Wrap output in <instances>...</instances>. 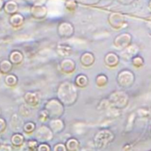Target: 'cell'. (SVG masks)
I'll return each mask as SVG.
<instances>
[{
	"mask_svg": "<svg viewBox=\"0 0 151 151\" xmlns=\"http://www.w3.org/2000/svg\"><path fill=\"white\" fill-rule=\"evenodd\" d=\"M58 100L68 106L73 105L78 99V91L74 85L69 82H63L58 87Z\"/></svg>",
	"mask_w": 151,
	"mask_h": 151,
	"instance_id": "6da1fadb",
	"label": "cell"
},
{
	"mask_svg": "<svg viewBox=\"0 0 151 151\" xmlns=\"http://www.w3.org/2000/svg\"><path fill=\"white\" fill-rule=\"evenodd\" d=\"M44 109L47 111L51 119L60 118L64 113V106L62 102L58 99H54V98L49 100L45 103Z\"/></svg>",
	"mask_w": 151,
	"mask_h": 151,
	"instance_id": "7a4b0ae2",
	"label": "cell"
},
{
	"mask_svg": "<svg viewBox=\"0 0 151 151\" xmlns=\"http://www.w3.org/2000/svg\"><path fill=\"white\" fill-rule=\"evenodd\" d=\"M53 132L49 126L42 124L36 130V139L40 143H48L53 139Z\"/></svg>",
	"mask_w": 151,
	"mask_h": 151,
	"instance_id": "3957f363",
	"label": "cell"
},
{
	"mask_svg": "<svg viewBox=\"0 0 151 151\" xmlns=\"http://www.w3.org/2000/svg\"><path fill=\"white\" fill-rule=\"evenodd\" d=\"M134 81V75L129 70L121 71L117 77V82L122 87H130Z\"/></svg>",
	"mask_w": 151,
	"mask_h": 151,
	"instance_id": "277c9868",
	"label": "cell"
},
{
	"mask_svg": "<svg viewBox=\"0 0 151 151\" xmlns=\"http://www.w3.org/2000/svg\"><path fill=\"white\" fill-rule=\"evenodd\" d=\"M109 101H110L109 103L111 105H114L116 108H123V107L126 106V104L128 102V97L124 93L116 92V93H114L110 96Z\"/></svg>",
	"mask_w": 151,
	"mask_h": 151,
	"instance_id": "5b68a950",
	"label": "cell"
},
{
	"mask_svg": "<svg viewBox=\"0 0 151 151\" xmlns=\"http://www.w3.org/2000/svg\"><path fill=\"white\" fill-rule=\"evenodd\" d=\"M40 95L38 93L35 92H28L24 95V101L27 105H29L30 108H36L39 102H40Z\"/></svg>",
	"mask_w": 151,
	"mask_h": 151,
	"instance_id": "8992f818",
	"label": "cell"
},
{
	"mask_svg": "<svg viewBox=\"0 0 151 151\" xmlns=\"http://www.w3.org/2000/svg\"><path fill=\"white\" fill-rule=\"evenodd\" d=\"M132 42V36L128 33H123L115 38L114 44L119 48H125L130 45Z\"/></svg>",
	"mask_w": 151,
	"mask_h": 151,
	"instance_id": "52a82bcc",
	"label": "cell"
},
{
	"mask_svg": "<svg viewBox=\"0 0 151 151\" xmlns=\"http://www.w3.org/2000/svg\"><path fill=\"white\" fill-rule=\"evenodd\" d=\"M124 17L117 13H113L109 17V22L114 29H120L124 24Z\"/></svg>",
	"mask_w": 151,
	"mask_h": 151,
	"instance_id": "ba28073f",
	"label": "cell"
},
{
	"mask_svg": "<svg viewBox=\"0 0 151 151\" xmlns=\"http://www.w3.org/2000/svg\"><path fill=\"white\" fill-rule=\"evenodd\" d=\"M47 9L45 6L36 5L31 7V14L34 18L37 20H42L46 16Z\"/></svg>",
	"mask_w": 151,
	"mask_h": 151,
	"instance_id": "9c48e42d",
	"label": "cell"
},
{
	"mask_svg": "<svg viewBox=\"0 0 151 151\" xmlns=\"http://www.w3.org/2000/svg\"><path fill=\"white\" fill-rule=\"evenodd\" d=\"M48 126L50 127L53 133H60L64 130L65 124L63 120H61L60 118H53L50 120Z\"/></svg>",
	"mask_w": 151,
	"mask_h": 151,
	"instance_id": "30bf717a",
	"label": "cell"
},
{
	"mask_svg": "<svg viewBox=\"0 0 151 151\" xmlns=\"http://www.w3.org/2000/svg\"><path fill=\"white\" fill-rule=\"evenodd\" d=\"M60 70L65 73V74H70L73 73L76 69V63L74 62V60H70V59H64L61 60L60 64Z\"/></svg>",
	"mask_w": 151,
	"mask_h": 151,
	"instance_id": "8fae6325",
	"label": "cell"
},
{
	"mask_svg": "<svg viewBox=\"0 0 151 151\" xmlns=\"http://www.w3.org/2000/svg\"><path fill=\"white\" fill-rule=\"evenodd\" d=\"M73 27L70 23L62 22L58 27V33L61 37H69L73 34Z\"/></svg>",
	"mask_w": 151,
	"mask_h": 151,
	"instance_id": "7c38bea8",
	"label": "cell"
},
{
	"mask_svg": "<svg viewBox=\"0 0 151 151\" xmlns=\"http://www.w3.org/2000/svg\"><path fill=\"white\" fill-rule=\"evenodd\" d=\"M24 59L23 53L19 50H14L10 52L8 60L12 62L13 65H20Z\"/></svg>",
	"mask_w": 151,
	"mask_h": 151,
	"instance_id": "4fadbf2b",
	"label": "cell"
},
{
	"mask_svg": "<svg viewBox=\"0 0 151 151\" xmlns=\"http://www.w3.org/2000/svg\"><path fill=\"white\" fill-rule=\"evenodd\" d=\"M94 55L92 53V52H84L82 55H81V58H80V61L82 63V65L84 67H91L93 62H94Z\"/></svg>",
	"mask_w": 151,
	"mask_h": 151,
	"instance_id": "5bb4252c",
	"label": "cell"
},
{
	"mask_svg": "<svg viewBox=\"0 0 151 151\" xmlns=\"http://www.w3.org/2000/svg\"><path fill=\"white\" fill-rule=\"evenodd\" d=\"M3 9L6 12V14L13 15V14L18 13V5L15 1H14V0H9V1L5 3Z\"/></svg>",
	"mask_w": 151,
	"mask_h": 151,
	"instance_id": "9a60e30c",
	"label": "cell"
},
{
	"mask_svg": "<svg viewBox=\"0 0 151 151\" xmlns=\"http://www.w3.org/2000/svg\"><path fill=\"white\" fill-rule=\"evenodd\" d=\"M9 22L12 25V27H14V28H19V27H21L23 24V22H24V17L21 14L16 13V14H13V15L10 16Z\"/></svg>",
	"mask_w": 151,
	"mask_h": 151,
	"instance_id": "2e32d148",
	"label": "cell"
},
{
	"mask_svg": "<svg viewBox=\"0 0 151 151\" xmlns=\"http://www.w3.org/2000/svg\"><path fill=\"white\" fill-rule=\"evenodd\" d=\"M13 67L14 65L8 59L2 60L0 61V73L4 75H8L12 72Z\"/></svg>",
	"mask_w": 151,
	"mask_h": 151,
	"instance_id": "e0dca14e",
	"label": "cell"
},
{
	"mask_svg": "<svg viewBox=\"0 0 151 151\" xmlns=\"http://www.w3.org/2000/svg\"><path fill=\"white\" fill-rule=\"evenodd\" d=\"M11 143L15 147H20L25 143L24 136L20 132H14L11 138Z\"/></svg>",
	"mask_w": 151,
	"mask_h": 151,
	"instance_id": "ac0fdd59",
	"label": "cell"
},
{
	"mask_svg": "<svg viewBox=\"0 0 151 151\" xmlns=\"http://www.w3.org/2000/svg\"><path fill=\"white\" fill-rule=\"evenodd\" d=\"M119 62V58L115 52H109L105 56V63L109 67H115Z\"/></svg>",
	"mask_w": 151,
	"mask_h": 151,
	"instance_id": "d6986e66",
	"label": "cell"
},
{
	"mask_svg": "<svg viewBox=\"0 0 151 151\" xmlns=\"http://www.w3.org/2000/svg\"><path fill=\"white\" fill-rule=\"evenodd\" d=\"M5 84L9 87H14V86H17V84H18V77L15 74H13V73L6 75Z\"/></svg>",
	"mask_w": 151,
	"mask_h": 151,
	"instance_id": "ffe728a7",
	"label": "cell"
},
{
	"mask_svg": "<svg viewBox=\"0 0 151 151\" xmlns=\"http://www.w3.org/2000/svg\"><path fill=\"white\" fill-rule=\"evenodd\" d=\"M65 146L68 151H77L79 147V141L77 139L71 138L67 140Z\"/></svg>",
	"mask_w": 151,
	"mask_h": 151,
	"instance_id": "44dd1931",
	"label": "cell"
},
{
	"mask_svg": "<svg viewBox=\"0 0 151 151\" xmlns=\"http://www.w3.org/2000/svg\"><path fill=\"white\" fill-rule=\"evenodd\" d=\"M22 130L26 134H31L32 132H34L37 130V125L34 122L32 121H29L26 122L23 126H22Z\"/></svg>",
	"mask_w": 151,
	"mask_h": 151,
	"instance_id": "7402d4cb",
	"label": "cell"
},
{
	"mask_svg": "<svg viewBox=\"0 0 151 151\" xmlns=\"http://www.w3.org/2000/svg\"><path fill=\"white\" fill-rule=\"evenodd\" d=\"M76 86L78 87H86L88 84V78L86 75L80 74L76 78Z\"/></svg>",
	"mask_w": 151,
	"mask_h": 151,
	"instance_id": "603a6c76",
	"label": "cell"
},
{
	"mask_svg": "<svg viewBox=\"0 0 151 151\" xmlns=\"http://www.w3.org/2000/svg\"><path fill=\"white\" fill-rule=\"evenodd\" d=\"M57 50H58V52L60 53V55H61L63 57L68 56L71 53V48L68 45H59Z\"/></svg>",
	"mask_w": 151,
	"mask_h": 151,
	"instance_id": "cb8c5ba5",
	"label": "cell"
},
{
	"mask_svg": "<svg viewBox=\"0 0 151 151\" xmlns=\"http://www.w3.org/2000/svg\"><path fill=\"white\" fill-rule=\"evenodd\" d=\"M19 112H20V115L21 116H29L30 114H31V108L27 105L26 103L24 104H22L19 108Z\"/></svg>",
	"mask_w": 151,
	"mask_h": 151,
	"instance_id": "d4e9b609",
	"label": "cell"
},
{
	"mask_svg": "<svg viewBox=\"0 0 151 151\" xmlns=\"http://www.w3.org/2000/svg\"><path fill=\"white\" fill-rule=\"evenodd\" d=\"M38 119H39V121H40L41 123H45V122H46L48 119H50V116H49L47 111H46L45 109H43L38 113Z\"/></svg>",
	"mask_w": 151,
	"mask_h": 151,
	"instance_id": "484cf974",
	"label": "cell"
},
{
	"mask_svg": "<svg viewBox=\"0 0 151 151\" xmlns=\"http://www.w3.org/2000/svg\"><path fill=\"white\" fill-rule=\"evenodd\" d=\"M108 82V78L105 75H99L98 77L96 78V84L99 86H103L107 84Z\"/></svg>",
	"mask_w": 151,
	"mask_h": 151,
	"instance_id": "4316f807",
	"label": "cell"
},
{
	"mask_svg": "<svg viewBox=\"0 0 151 151\" xmlns=\"http://www.w3.org/2000/svg\"><path fill=\"white\" fill-rule=\"evenodd\" d=\"M38 145H39V142L37 139H29L27 142V146H28L29 151H35V150H37Z\"/></svg>",
	"mask_w": 151,
	"mask_h": 151,
	"instance_id": "83f0119b",
	"label": "cell"
},
{
	"mask_svg": "<svg viewBox=\"0 0 151 151\" xmlns=\"http://www.w3.org/2000/svg\"><path fill=\"white\" fill-rule=\"evenodd\" d=\"M37 151H51V147L48 143H39Z\"/></svg>",
	"mask_w": 151,
	"mask_h": 151,
	"instance_id": "f1b7e54d",
	"label": "cell"
},
{
	"mask_svg": "<svg viewBox=\"0 0 151 151\" xmlns=\"http://www.w3.org/2000/svg\"><path fill=\"white\" fill-rule=\"evenodd\" d=\"M6 127H7V123H6V120L1 116V117H0V134L6 132Z\"/></svg>",
	"mask_w": 151,
	"mask_h": 151,
	"instance_id": "f546056e",
	"label": "cell"
},
{
	"mask_svg": "<svg viewBox=\"0 0 151 151\" xmlns=\"http://www.w3.org/2000/svg\"><path fill=\"white\" fill-rule=\"evenodd\" d=\"M132 63L134 64L135 67H140L144 63V60L140 56H135L132 58Z\"/></svg>",
	"mask_w": 151,
	"mask_h": 151,
	"instance_id": "4dcf8cb0",
	"label": "cell"
},
{
	"mask_svg": "<svg viewBox=\"0 0 151 151\" xmlns=\"http://www.w3.org/2000/svg\"><path fill=\"white\" fill-rule=\"evenodd\" d=\"M52 151H68L66 148V146L64 144L61 143H57L56 145H54Z\"/></svg>",
	"mask_w": 151,
	"mask_h": 151,
	"instance_id": "1f68e13d",
	"label": "cell"
},
{
	"mask_svg": "<svg viewBox=\"0 0 151 151\" xmlns=\"http://www.w3.org/2000/svg\"><path fill=\"white\" fill-rule=\"evenodd\" d=\"M4 6H5L4 0H0V10H2L4 8Z\"/></svg>",
	"mask_w": 151,
	"mask_h": 151,
	"instance_id": "d6a6232c",
	"label": "cell"
},
{
	"mask_svg": "<svg viewBox=\"0 0 151 151\" xmlns=\"http://www.w3.org/2000/svg\"><path fill=\"white\" fill-rule=\"evenodd\" d=\"M148 7L150 8V10H151V0L149 1V3H148Z\"/></svg>",
	"mask_w": 151,
	"mask_h": 151,
	"instance_id": "836d02e7",
	"label": "cell"
},
{
	"mask_svg": "<svg viewBox=\"0 0 151 151\" xmlns=\"http://www.w3.org/2000/svg\"><path fill=\"white\" fill-rule=\"evenodd\" d=\"M1 115H2V110H1V109H0V117H1Z\"/></svg>",
	"mask_w": 151,
	"mask_h": 151,
	"instance_id": "e575fe53",
	"label": "cell"
},
{
	"mask_svg": "<svg viewBox=\"0 0 151 151\" xmlns=\"http://www.w3.org/2000/svg\"><path fill=\"white\" fill-rule=\"evenodd\" d=\"M35 151H37V150H35Z\"/></svg>",
	"mask_w": 151,
	"mask_h": 151,
	"instance_id": "d590c367",
	"label": "cell"
}]
</instances>
